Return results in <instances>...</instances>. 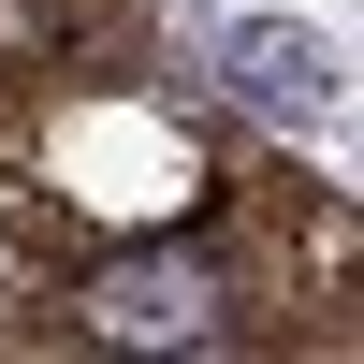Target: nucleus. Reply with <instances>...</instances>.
<instances>
[{
  "instance_id": "nucleus-1",
  "label": "nucleus",
  "mask_w": 364,
  "mask_h": 364,
  "mask_svg": "<svg viewBox=\"0 0 364 364\" xmlns=\"http://www.w3.org/2000/svg\"><path fill=\"white\" fill-rule=\"evenodd\" d=\"M102 336H204V277H175V262H132V277H102Z\"/></svg>"
},
{
  "instance_id": "nucleus-2",
  "label": "nucleus",
  "mask_w": 364,
  "mask_h": 364,
  "mask_svg": "<svg viewBox=\"0 0 364 364\" xmlns=\"http://www.w3.org/2000/svg\"><path fill=\"white\" fill-rule=\"evenodd\" d=\"M233 73H248V102H321L336 58H321L306 29H233Z\"/></svg>"
}]
</instances>
